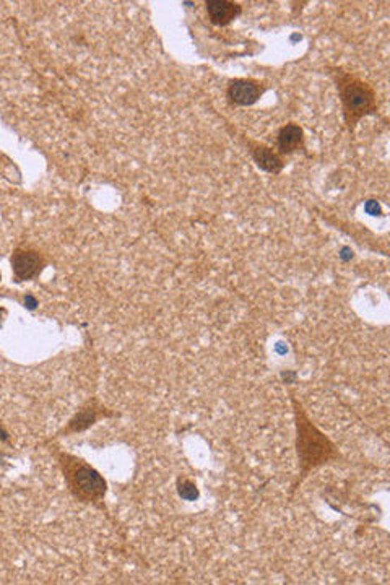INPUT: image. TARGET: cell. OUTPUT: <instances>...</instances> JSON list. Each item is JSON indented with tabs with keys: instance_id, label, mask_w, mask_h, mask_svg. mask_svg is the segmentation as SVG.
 Returning <instances> with one entry per match:
<instances>
[{
	"instance_id": "6da1fadb",
	"label": "cell",
	"mask_w": 390,
	"mask_h": 585,
	"mask_svg": "<svg viewBox=\"0 0 390 585\" xmlns=\"http://www.w3.org/2000/svg\"><path fill=\"white\" fill-rule=\"evenodd\" d=\"M298 414V454L301 459L303 472L325 464L335 457V448L320 431L312 426L301 408H296Z\"/></svg>"
},
{
	"instance_id": "7a4b0ae2",
	"label": "cell",
	"mask_w": 390,
	"mask_h": 585,
	"mask_svg": "<svg viewBox=\"0 0 390 585\" xmlns=\"http://www.w3.org/2000/svg\"><path fill=\"white\" fill-rule=\"evenodd\" d=\"M340 94L343 116L350 130L355 129L362 117L376 113V93L361 80L346 75L340 82Z\"/></svg>"
},
{
	"instance_id": "3957f363",
	"label": "cell",
	"mask_w": 390,
	"mask_h": 585,
	"mask_svg": "<svg viewBox=\"0 0 390 585\" xmlns=\"http://www.w3.org/2000/svg\"><path fill=\"white\" fill-rule=\"evenodd\" d=\"M63 465L68 486L77 498L83 501H95L106 493V481L95 468L68 455L63 459Z\"/></svg>"
},
{
	"instance_id": "277c9868",
	"label": "cell",
	"mask_w": 390,
	"mask_h": 585,
	"mask_svg": "<svg viewBox=\"0 0 390 585\" xmlns=\"http://www.w3.org/2000/svg\"><path fill=\"white\" fill-rule=\"evenodd\" d=\"M226 93L233 104L252 106L254 103H257L262 93H264V87L259 82H255V80L238 78L229 83Z\"/></svg>"
},
{
	"instance_id": "5b68a950",
	"label": "cell",
	"mask_w": 390,
	"mask_h": 585,
	"mask_svg": "<svg viewBox=\"0 0 390 585\" xmlns=\"http://www.w3.org/2000/svg\"><path fill=\"white\" fill-rule=\"evenodd\" d=\"M13 273L20 280H30L42 269L41 255L35 251H17L12 257Z\"/></svg>"
},
{
	"instance_id": "8992f818",
	"label": "cell",
	"mask_w": 390,
	"mask_h": 585,
	"mask_svg": "<svg viewBox=\"0 0 390 585\" xmlns=\"http://www.w3.org/2000/svg\"><path fill=\"white\" fill-rule=\"evenodd\" d=\"M205 5L210 21L218 26L229 25L234 18H238L241 15L239 4L228 2V0H208Z\"/></svg>"
},
{
	"instance_id": "52a82bcc",
	"label": "cell",
	"mask_w": 390,
	"mask_h": 585,
	"mask_svg": "<svg viewBox=\"0 0 390 585\" xmlns=\"http://www.w3.org/2000/svg\"><path fill=\"white\" fill-rule=\"evenodd\" d=\"M250 155L262 171L279 174L283 169V161L272 148L262 145V143H250Z\"/></svg>"
},
{
	"instance_id": "ba28073f",
	"label": "cell",
	"mask_w": 390,
	"mask_h": 585,
	"mask_svg": "<svg viewBox=\"0 0 390 585\" xmlns=\"http://www.w3.org/2000/svg\"><path fill=\"white\" fill-rule=\"evenodd\" d=\"M304 132L296 124L283 125L279 132V148L281 153H293L303 145Z\"/></svg>"
}]
</instances>
